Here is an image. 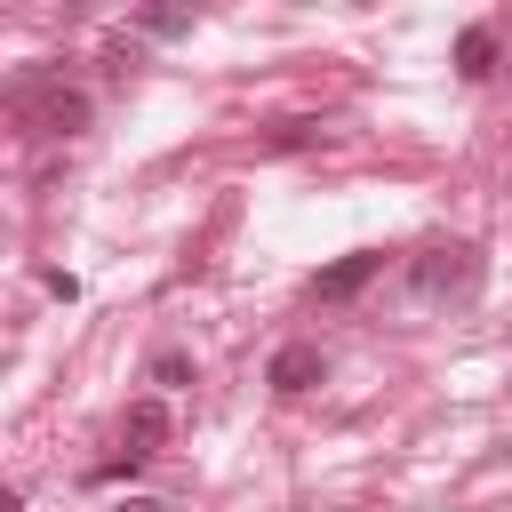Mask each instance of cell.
Segmentation results:
<instances>
[{
	"label": "cell",
	"mask_w": 512,
	"mask_h": 512,
	"mask_svg": "<svg viewBox=\"0 0 512 512\" xmlns=\"http://www.w3.org/2000/svg\"><path fill=\"white\" fill-rule=\"evenodd\" d=\"M480 248L472 240H432L424 256H408V296L416 304H472L480 296Z\"/></svg>",
	"instance_id": "cell-1"
},
{
	"label": "cell",
	"mask_w": 512,
	"mask_h": 512,
	"mask_svg": "<svg viewBox=\"0 0 512 512\" xmlns=\"http://www.w3.org/2000/svg\"><path fill=\"white\" fill-rule=\"evenodd\" d=\"M8 112H16V128H32V136H80V128H88V96L64 88V80H48V72H24V80L8 88Z\"/></svg>",
	"instance_id": "cell-2"
},
{
	"label": "cell",
	"mask_w": 512,
	"mask_h": 512,
	"mask_svg": "<svg viewBox=\"0 0 512 512\" xmlns=\"http://www.w3.org/2000/svg\"><path fill=\"white\" fill-rule=\"evenodd\" d=\"M376 272H384V248H352V256H336L328 272H312V296H320V304H344V296H360Z\"/></svg>",
	"instance_id": "cell-3"
},
{
	"label": "cell",
	"mask_w": 512,
	"mask_h": 512,
	"mask_svg": "<svg viewBox=\"0 0 512 512\" xmlns=\"http://www.w3.org/2000/svg\"><path fill=\"white\" fill-rule=\"evenodd\" d=\"M328 376V360H320V344H280L272 352V368H264V384L280 392V400H296V392H312Z\"/></svg>",
	"instance_id": "cell-4"
},
{
	"label": "cell",
	"mask_w": 512,
	"mask_h": 512,
	"mask_svg": "<svg viewBox=\"0 0 512 512\" xmlns=\"http://www.w3.org/2000/svg\"><path fill=\"white\" fill-rule=\"evenodd\" d=\"M120 440H128V456L144 464V456H160V440H168V400H136L128 408V424H120Z\"/></svg>",
	"instance_id": "cell-5"
},
{
	"label": "cell",
	"mask_w": 512,
	"mask_h": 512,
	"mask_svg": "<svg viewBox=\"0 0 512 512\" xmlns=\"http://www.w3.org/2000/svg\"><path fill=\"white\" fill-rule=\"evenodd\" d=\"M456 72L464 80H488L496 72V24H464L456 32Z\"/></svg>",
	"instance_id": "cell-6"
},
{
	"label": "cell",
	"mask_w": 512,
	"mask_h": 512,
	"mask_svg": "<svg viewBox=\"0 0 512 512\" xmlns=\"http://www.w3.org/2000/svg\"><path fill=\"white\" fill-rule=\"evenodd\" d=\"M320 136H328L320 120H280V128L264 136V152H304V144H320Z\"/></svg>",
	"instance_id": "cell-7"
},
{
	"label": "cell",
	"mask_w": 512,
	"mask_h": 512,
	"mask_svg": "<svg viewBox=\"0 0 512 512\" xmlns=\"http://www.w3.org/2000/svg\"><path fill=\"white\" fill-rule=\"evenodd\" d=\"M136 32H152V40H176V32H192V8H144V16H136Z\"/></svg>",
	"instance_id": "cell-8"
},
{
	"label": "cell",
	"mask_w": 512,
	"mask_h": 512,
	"mask_svg": "<svg viewBox=\"0 0 512 512\" xmlns=\"http://www.w3.org/2000/svg\"><path fill=\"white\" fill-rule=\"evenodd\" d=\"M184 376H192L184 352H160V360H152V384H184Z\"/></svg>",
	"instance_id": "cell-9"
},
{
	"label": "cell",
	"mask_w": 512,
	"mask_h": 512,
	"mask_svg": "<svg viewBox=\"0 0 512 512\" xmlns=\"http://www.w3.org/2000/svg\"><path fill=\"white\" fill-rule=\"evenodd\" d=\"M0 512H24V496H16V488H8V496H0Z\"/></svg>",
	"instance_id": "cell-10"
},
{
	"label": "cell",
	"mask_w": 512,
	"mask_h": 512,
	"mask_svg": "<svg viewBox=\"0 0 512 512\" xmlns=\"http://www.w3.org/2000/svg\"><path fill=\"white\" fill-rule=\"evenodd\" d=\"M120 512H160V504H120Z\"/></svg>",
	"instance_id": "cell-11"
}]
</instances>
